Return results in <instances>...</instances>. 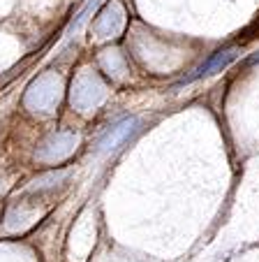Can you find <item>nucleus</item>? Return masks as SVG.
<instances>
[{
    "label": "nucleus",
    "instance_id": "nucleus-1",
    "mask_svg": "<svg viewBox=\"0 0 259 262\" xmlns=\"http://www.w3.org/2000/svg\"><path fill=\"white\" fill-rule=\"evenodd\" d=\"M107 95V86L93 72H81L72 84V104L79 112H93Z\"/></svg>",
    "mask_w": 259,
    "mask_h": 262
},
{
    "label": "nucleus",
    "instance_id": "nucleus-2",
    "mask_svg": "<svg viewBox=\"0 0 259 262\" xmlns=\"http://www.w3.org/2000/svg\"><path fill=\"white\" fill-rule=\"evenodd\" d=\"M60 95V81L56 74L46 72L39 79H35L26 91V107L33 112H46L58 102Z\"/></svg>",
    "mask_w": 259,
    "mask_h": 262
},
{
    "label": "nucleus",
    "instance_id": "nucleus-3",
    "mask_svg": "<svg viewBox=\"0 0 259 262\" xmlns=\"http://www.w3.org/2000/svg\"><path fill=\"white\" fill-rule=\"evenodd\" d=\"M77 144H79V137L74 133H56L37 148L35 158L39 163H60V160H65L67 156L74 154Z\"/></svg>",
    "mask_w": 259,
    "mask_h": 262
},
{
    "label": "nucleus",
    "instance_id": "nucleus-4",
    "mask_svg": "<svg viewBox=\"0 0 259 262\" xmlns=\"http://www.w3.org/2000/svg\"><path fill=\"white\" fill-rule=\"evenodd\" d=\"M134 133H137V121L134 119H125V121H121V123H116L111 130H107V135H104L102 139H100L98 154H111V151L121 148L123 144L127 142V137Z\"/></svg>",
    "mask_w": 259,
    "mask_h": 262
},
{
    "label": "nucleus",
    "instance_id": "nucleus-5",
    "mask_svg": "<svg viewBox=\"0 0 259 262\" xmlns=\"http://www.w3.org/2000/svg\"><path fill=\"white\" fill-rule=\"evenodd\" d=\"M95 33L100 37H113L118 30L123 28V12L118 5H107L102 12H100L98 21H95Z\"/></svg>",
    "mask_w": 259,
    "mask_h": 262
}]
</instances>
